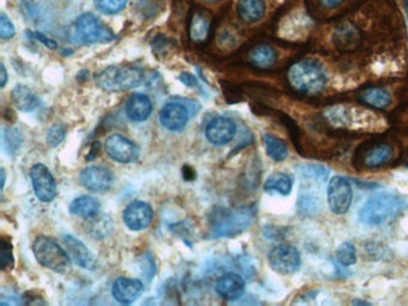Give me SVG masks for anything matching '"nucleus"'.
Segmentation results:
<instances>
[{
    "label": "nucleus",
    "mask_w": 408,
    "mask_h": 306,
    "mask_svg": "<svg viewBox=\"0 0 408 306\" xmlns=\"http://www.w3.org/2000/svg\"><path fill=\"white\" fill-rule=\"evenodd\" d=\"M406 201L392 191L372 195L359 211V220L369 226H379L395 219L404 211Z\"/></svg>",
    "instance_id": "nucleus-1"
},
{
    "label": "nucleus",
    "mask_w": 408,
    "mask_h": 306,
    "mask_svg": "<svg viewBox=\"0 0 408 306\" xmlns=\"http://www.w3.org/2000/svg\"><path fill=\"white\" fill-rule=\"evenodd\" d=\"M289 82L296 92L305 95H317L327 83L325 71L314 60H302L289 70Z\"/></svg>",
    "instance_id": "nucleus-2"
},
{
    "label": "nucleus",
    "mask_w": 408,
    "mask_h": 306,
    "mask_svg": "<svg viewBox=\"0 0 408 306\" xmlns=\"http://www.w3.org/2000/svg\"><path fill=\"white\" fill-rule=\"evenodd\" d=\"M255 210L253 207H242L238 210H221L214 212L211 225L214 237H233L246 231L253 224Z\"/></svg>",
    "instance_id": "nucleus-3"
},
{
    "label": "nucleus",
    "mask_w": 408,
    "mask_h": 306,
    "mask_svg": "<svg viewBox=\"0 0 408 306\" xmlns=\"http://www.w3.org/2000/svg\"><path fill=\"white\" fill-rule=\"evenodd\" d=\"M144 80V73L138 67L110 66L95 77L97 87L109 92H127L139 87Z\"/></svg>",
    "instance_id": "nucleus-4"
},
{
    "label": "nucleus",
    "mask_w": 408,
    "mask_h": 306,
    "mask_svg": "<svg viewBox=\"0 0 408 306\" xmlns=\"http://www.w3.org/2000/svg\"><path fill=\"white\" fill-rule=\"evenodd\" d=\"M33 252L40 265L55 273H66L71 268V257L50 237H38L34 242Z\"/></svg>",
    "instance_id": "nucleus-5"
},
{
    "label": "nucleus",
    "mask_w": 408,
    "mask_h": 306,
    "mask_svg": "<svg viewBox=\"0 0 408 306\" xmlns=\"http://www.w3.org/2000/svg\"><path fill=\"white\" fill-rule=\"evenodd\" d=\"M75 33L80 41L88 45L107 43L114 40L112 31L92 13H83L75 22Z\"/></svg>",
    "instance_id": "nucleus-6"
},
{
    "label": "nucleus",
    "mask_w": 408,
    "mask_h": 306,
    "mask_svg": "<svg viewBox=\"0 0 408 306\" xmlns=\"http://www.w3.org/2000/svg\"><path fill=\"white\" fill-rule=\"evenodd\" d=\"M268 262L277 273L291 275L296 273L300 268V255L298 250L292 245H277L268 254Z\"/></svg>",
    "instance_id": "nucleus-7"
},
{
    "label": "nucleus",
    "mask_w": 408,
    "mask_h": 306,
    "mask_svg": "<svg viewBox=\"0 0 408 306\" xmlns=\"http://www.w3.org/2000/svg\"><path fill=\"white\" fill-rule=\"evenodd\" d=\"M354 191L350 182L342 176H334L328 184V205L334 214H345L350 210Z\"/></svg>",
    "instance_id": "nucleus-8"
},
{
    "label": "nucleus",
    "mask_w": 408,
    "mask_h": 306,
    "mask_svg": "<svg viewBox=\"0 0 408 306\" xmlns=\"http://www.w3.org/2000/svg\"><path fill=\"white\" fill-rule=\"evenodd\" d=\"M104 151L112 161L121 164L134 163L139 158L138 146L121 134H112L107 138L104 143Z\"/></svg>",
    "instance_id": "nucleus-9"
},
{
    "label": "nucleus",
    "mask_w": 408,
    "mask_h": 306,
    "mask_svg": "<svg viewBox=\"0 0 408 306\" xmlns=\"http://www.w3.org/2000/svg\"><path fill=\"white\" fill-rule=\"evenodd\" d=\"M35 195L42 203H52L57 196V183L50 169L38 163L30 170Z\"/></svg>",
    "instance_id": "nucleus-10"
},
{
    "label": "nucleus",
    "mask_w": 408,
    "mask_h": 306,
    "mask_svg": "<svg viewBox=\"0 0 408 306\" xmlns=\"http://www.w3.org/2000/svg\"><path fill=\"white\" fill-rule=\"evenodd\" d=\"M80 183L82 186L94 191V193H103L108 191L115 182V177L112 175V170L105 166H92L85 168L80 173Z\"/></svg>",
    "instance_id": "nucleus-11"
},
{
    "label": "nucleus",
    "mask_w": 408,
    "mask_h": 306,
    "mask_svg": "<svg viewBox=\"0 0 408 306\" xmlns=\"http://www.w3.org/2000/svg\"><path fill=\"white\" fill-rule=\"evenodd\" d=\"M154 218V211L149 203L133 201L126 207L122 219L126 226L132 231H142L150 225Z\"/></svg>",
    "instance_id": "nucleus-12"
},
{
    "label": "nucleus",
    "mask_w": 408,
    "mask_h": 306,
    "mask_svg": "<svg viewBox=\"0 0 408 306\" xmlns=\"http://www.w3.org/2000/svg\"><path fill=\"white\" fill-rule=\"evenodd\" d=\"M236 124L229 117H216L206 127V138L213 145L221 146L233 140Z\"/></svg>",
    "instance_id": "nucleus-13"
},
{
    "label": "nucleus",
    "mask_w": 408,
    "mask_h": 306,
    "mask_svg": "<svg viewBox=\"0 0 408 306\" xmlns=\"http://www.w3.org/2000/svg\"><path fill=\"white\" fill-rule=\"evenodd\" d=\"M144 292V285L138 279L119 277L112 284V297L121 304H131L137 300Z\"/></svg>",
    "instance_id": "nucleus-14"
},
{
    "label": "nucleus",
    "mask_w": 408,
    "mask_h": 306,
    "mask_svg": "<svg viewBox=\"0 0 408 306\" xmlns=\"http://www.w3.org/2000/svg\"><path fill=\"white\" fill-rule=\"evenodd\" d=\"M159 121L163 127L177 132L186 127L188 122V112L184 104L177 102L167 103L159 112Z\"/></svg>",
    "instance_id": "nucleus-15"
},
{
    "label": "nucleus",
    "mask_w": 408,
    "mask_h": 306,
    "mask_svg": "<svg viewBox=\"0 0 408 306\" xmlns=\"http://www.w3.org/2000/svg\"><path fill=\"white\" fill-rule=\"evenodd\" d=\"M63 242L66 247V252L71 260L75 262V265H80L84 269L95 268V258L90 253L88 247L84 245L83 242L77 240L73 236L66 235L63 237Z\"/></svg>",
    "instance_id": "nucleus-16"
},
{
    "label": "nucleus",
    "mask_w": 408,
    "mask_h": 306,
    "mask_svg": "<svg viewBox=\"0 0 408 306\" xmlns=\"http://www.w3.org/2000/svg\"><path fill=\"white\" fill-rule=\"evenodd\" d=\"M246 290V282L241 275L236 273H228L218 280L216 285L217 293L226 300H236L242 297Z\"/></svg>",
    "instance_id": "nucleus-17"
},
{
    "label": "nucleus",
    "mask_w": 408,
    "mask_h": 306,
    "mask_svg": "<svg viewBox=\"0 0 408 306\" xmlns=\"http://www.w3.org/2000/svg\"><path fill=\"white\" fill-rule=\"evenodd\" d=\"M152 112V102L149 96L133 94L126 103V114L134 122L147 120Z\"/></svg>",
    "instance_id": "nucleus-18"
},
{
    "label": "nucleus",
    "mask_w": 408,
    "mask_h": 306,
    "mask_svg": "<svg viewBox=\"0 0 408 306\" xmlns=\"http://www.w3.org/2000/svg\"><path fill=\"white\" fill-rule=\"evenodd\" d=\"M360 41L358 29L351 23H342L334 33V42L342 50H350L357 48Z\"/></svg>",
    "instance_id": "nucleus-19"
},
{
    "label": "nucleus",
    "mask_w": 408,
    "mask_h": 306,
    "mask_svg": "<svg viewBox=\"0 0 408 306\" xmlns=\"http://www.w3.org/2000/svg\"><path fill=\"white\" fill-rule=\"evenodd\" d=\"M11 99L17 109H20L21 112H34L40 105L38 96L23 84H18L15 87L11 94Z\"/></svg>",
    "instance_id": "nucleus-20"
},
{
    "label": "nucleus",
    "mask_w": 408,
    "mask_h": 306,
    "mask_svg": "<svg viewBox=\"0 0 408 306\" xmlns=\"http://www.w3.org/2000/svg\"><path fill=\"white\" fill-rule=\"evenodd\" d=\"M100 208V203L95 198L89 195H82L72 201L70 205V213L80 218L90 219L99 214Z\"/></svg>",
    "instance_id": "nucleus-21"
},
{
    "label": "nucleus",
    "mask_w": 408,
    "mask_h": 306,
    "mask_svg": "<svg viewBox=\"0 0 408 306\" xmlns=\"http://www.w3.org/2000/svg\"><path fill=\"white\" fill-rule=\"evenodd\" d=\"M238 16L247 23L260 21L266 11L263 0H238Z\"/></svg>",
    "instance_id": "nucleus-22"
},
{
    "label": "nucleus",
    "mask_w": 408,
    "mask_h": 306,
    "mask_svg": "<svg viewBox=\"0 0 408 306\" xmlns=\"http://www.w3.org/2000/svg\"><path fill=\"white\" fill-rule=\"evenodd\" d=\"M394 156V149L388 144H379V145L371 147L363 159V164L367 168H379L388 161H392Z\"/></svg>",
    "instance_id": "nucleus-23"
},
{
    "label": "nucleus",
    "mask_w": 408,
    "mask_h": 306,
    "mask_svg": "<svg viewBox=\"0 0 408 306\" xmlns=\"http://www.w3.org/2000/svg\"><path fill=\"white\" fill-rule=\"evenodd\" d=\"M359 101L376 109H386L392 102V97L391 94L382 87H370L360 94Z\"/></svg>",
    "instance_id": "nucleus-24"
},
{
    "label": "nucleus",
    "mask_w": 408,
    "mask_h": 306,
    "mask_svg": "<svg viewBox=\"0 0 408 306\" xmlns=\"http://www.w3.org/2000/svg\"><path fill=\"white\" fill-rule=\"evenodd\" d=\"M250 62L258 68H271L275 66L277 62V53L271 46L261 45V46L255 47L254 50L250 52Z\"/></svg>",
    "instance_id": "nucleus-25"
},
{
    "label": "nucleus",
    "mask_w": 408,
    "mask_h": 306,
    "mask_svg": "<svg viewBox=\"0 0 408 306\" xmlns=\"http://www.w3.org/2000/svg\"><path fill=\"white\" fill-rule=\"evenodd\" d=\"M263 144L266 147V152L275 161H283L289 154L288 146L279 138L272 134H263Z\"/></svg>",
    "instance_id": "nucleus-26"
},
{
    "label": "nucleus",
    "mask_w": 408,
    "mask_h": 306,
    "mask_svg": "<svg viewBox=\"0 0 408 306\" xmlns=\"http://www.w3.org/2000/svg\"><path fill=\"white\" fill-rule=\"evenodd\" d=\"M265 191H277L280 195H286L291 193L292 189V178L288 174L284 173H275L271 175L270 177L267 178L265 182Z\"/></svg>",
    "instance_id": "nucleus-27"
},
{
    "label": "nucleus",
    "mask_w": 408,
    "mask_h": 306,
    "mask_svg": "<svg viewBox=\"0 0 408 306\" xmlns=\"http://www.w3.org/2000/svg\"><path fill=\"white\" fill-rule=\"evenodd\" d=\"M320 208V199L315 193L309 191H303V193H300V199L297 203V210L300 212V214L312 217L319 213Z\"/></svg>",
    "instance_id": "nucleus-28"
},
{
    "label": "nucleus",
    "mask_w": 408,
    "mask_h": 306,
    "mask_svg": "<svg viewBox=\"0 0 408 306\" xmlns=\"http://www.w3.org/2000/svg\"><path fill=\"white\" fill-rule=\"evenodd\" d=\"M298 173L300 177L305 178L309 182L323 183L328 178L329 170L317 164H305L298 166Z\"/></svg>",
    "instance_id": "nucleus-29"
},
{
    "label": "nucleus",
    "mask_w": 408,
    "mask_h": 306,
    "mask_svg": "<svg viewBox=\"0 0 408 306\" xmlns=\"http://www.w3.org/2000/svg\"><path fill=\"white\" fill-rule=\"evenodd\" d=\"M210 33V23L201 13H196L191 22L189 35L193 41L203 42L207 38Z\"/></svg>",
    "instance_id": "nucleus-30"
},
{
    "label": "nucleus",
    "mask_w": 408,
    "mask_h": 306,
    "mask_svg": "<svg viewBox=\"0 0 408 306\" xmlns=\"http://www.w3.org/2000/svg\"><path fill=\"white\" fill-rule=\"evenodd\" d=\"M337 258L339 263L345 267L352 265L357 262L356 247L351 242H344L337 250Z\"/></svg>",
    "instance_id": "nucleus-31"
},
{
    "label": "nucleus",
    "mask_w": 408,
    "mask_h": 306,
    "mask_svg": "<svg viewBox=\"0 0 408 306\" xmlns=\"http://www.w3.org/2000/svg\"><path fill=\"white\" fill-rule=\"evenodd\" d=\"M3 143L5 149L8 150V154H16L18 150L21 149V133L17 129H4L3 132Z\"/></svg>",
    "instance_id": "nucleus-32"
},
{
    "label": "nucleus",
    "mask_w": 408,
    "mask_h": 306,
    "mask_svg": "<svg viewBox=\"0 0 408 306\" xmlns=\"http://www.w3.org/2000/svg\"><path fill=\"white\" fill-rule=\"evenodd\" d=\"M94 4L104 15H115L125 8L127 0H95Z\"/></svg>",
    "instance_id": "nucleus-33"
},
{
    "label": "nucleus",
    "mask_w": 408,
    "mask_h": 306,
    "mask_svg": "<svg viewBox=\"0 0 408 306\" xmlns=\"http://www.w3.org/2000/svg\"><path fill=\"white\" fill-rule=\"evenodd\" d=\"M65 136H66V129L64 127L63 124L52 126L47 132V145L50 146V147H57L63 143Z\"/></svg>",
    "instance_id": "nucleus-34"
},
{
    "label": "nucleus",
    "mask_w": 408,
    "mask_h": 306,
    "mask_svg": "<svg viewBox=\"0 0 408 306\" xmlns=\"http://www.w3.org/2000/svg\"><path fill=\"white\" fill-rule=\"evenodd\" d=\"M15 25L4 13H0V38L1 40H10L15 35Z\"/></svg>",
    "instance_id": "nucleus-35"
},
{
    "label": "nucleus",
    "mask_w": 408,
    "mask_h": 306,
    "mask_svg": "<svg viewBox=\"0 0 408 306\" xmlns=\"http://www.w3.org/2000/svg\"><path fill=\"white\" fill-rule=\"evenodd\" d=\"M0 261H1V268L6 269L13 267V258L11 245L4 240H1V253H0Z\"/></svg>",
    "instance_id": "nucleus-36"
},
{
    "label": "nucleus",
    "mask_w": 408,
    "mask_h": 306,
    "mask_svg": "<svg viewBox=\"0 0 408 306\" xmlns=\"http://www.w3.org/2000/svg\"><path fill=\"white\" fill-rule=\"evenodd\" d=\"M180 80H181L184 85H187V87H194L198 85V80H196V77L191 75V73H182V75H180Z\"/></svg>",
    "instance_id": "nucleus-37"
},
{
    "label": "nucleus",
    "mask_w": 408,
    "mask_h": 306,
    "mask_svg": "<svg viewBox=\"0 0 408 306\" xmlns=\"http://www.w3.org/2000/svg\"><path fill=\"white\" fill-rule=\"evenodd\" d=\"M35 36L38 38V41L42 42L47 48H50V50H55L57 48V43L54 41H52L50 38H46L45 35H42L41 33H36L35 34Z\"/></svg>",
    "instance_id": "nucleus-38"
},
{
    "label": "nucleus",
    "mask_w": 408,
    "mask_h": 306,
    "mask_svg": "<svg viewBox=\"0 0 408 306\" xmlns=\"http://www.w3.org/2000/svg\"><path fill=\"white\" fill-rule=\"evenodd\" d=\"M321 4L326 6L327 8H334L342 4L344 0H320Z\"/></svg>",
    "instance_id": "nucleus-39"
},
{
    "label": "nucleus",
    "mask_w": 408,
    "mask_h": 306,
    "mask_svg": "<svg viewBox=\"0 0 408 306\" xmlns=\"http://www.w3.org/2000/svg\"><path fill=\"white\" fill-rule=\"evenodd\" d=\"M0 71H1V87H4L5 84L8 82V73H6V68H5L4 64L0 65Z\"/></svg>",
    "instance_id": "nucleus-40"
},
{
    "label": "nucleus",
    "mask_w": 408,
    "mask_h": 306,
    "mask_svg": "<svg viewBox=\"0 0 408 306\" xmlns=\"http://www.w3.org/2000/svg\"><path fill=\"white\" fill-rule=\"evenodd\" d=\"M5 186V171L4 169H1V189H4Z\"/></svg>",
    "instance_id": "nucleus-41"
},
{
    "label": "nucleus",
    "mask_w": 408,
    "mask_h": 306,
    "mask_svg": "<svg viewBox=\"0 0 408 306\" xmlns=\"http://www.w3.org/2000/svg\"><path fill=\"white\" fill-rule=\"evenodd\" d=\"M354 305H369V303L363 300H354Z\"/></svg>",
    "instance_id": "nucleus-42"
},
{
    "label": "nucleus",
    "mask_w": 408,
    "mask_h": 306,
    "mask_svg": "<svg viewBox=\"0 0 408 306\" xmlns=\"http://www.w3.org/2000/svg\"><path fill=\"white\" fill-rule=\"evenodd\" d=\"M405 8H406V15H407L408 21V0H404Z\"/></svg>",
    "instance_id": "nucleus-43"
},
{
    "label": "nucleus",
    "mask_w": 408,
    "mask_h": 306,
    "mask_svg": "<svg viewBox=\"0 0 408 306\" xmlns=\"http://www.w3.org/2000/svg\"><path fill=\"white\" fill-rule=\"evenodd\" d=\"M205 1H207V3H216L218 0H205Z\"/></svg>",
    "instance_id": "nucleus-44"
},
{
    "label": "nucleus",
    "mask_w": 408,
    "mask_h": 306,
    "mask_svg": "<svg viewBox=\"0 0 408 306\" xmlns=\"http://www.w3.org/2000/svg\"><path fill=\"white\" fill-rule=\"evenodd\" d=\"M406 166H408V158H407V161H406Z\"/></svg>",
    "instance_id": "nucleus-45"
}]
</instances>
